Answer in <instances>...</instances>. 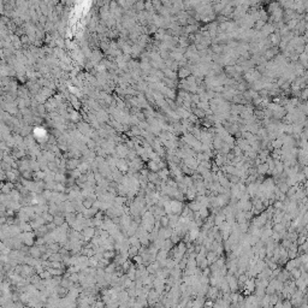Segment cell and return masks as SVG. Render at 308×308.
Returning a JSON list of instances; mask_svg holds the SVG:
<instances>
[{
	"mask_svg": "<svg viewBox=\"0 0 308 308\" xmlns=\"http://www.w3.org/2000/svg\"><path fill=\"white\" fill-rule=\"evenodd\" d=\"M228 284H229V288L231 289V291H232V293L236 291L237 288H238V283H237V281L235 279V277H229Z\"/></svg>",
	"mask_w": 308,
	"mask_h": 308,
	"instance_id": "1",
	"label": "cell"
},
{
	"mask_svg": "<svg viewBox=\"0 0 308 308\" xmlns=\"http://www.w3.org/2000/svg\"><path fill=\"white\" fill-rule=\"evenodd\" d=\"M207 296H208V297H210L211 300H216V297L218 296V289H217V288H210V289H208Z\"/></svg>",
	"mask_w": 308,
	"mask_h": 308,
	"instance_id": "2",
	"label": "cell"
},
{
	"mask_svg": "<svg viewBox=\"0 0 308 308\" xmlns=\"http://www.w3.org/2000/svg\"><path fill=\"white\" fill-rule=\"evenodd\" d=\"M303 172H305V177H307V178H308V166H306V167H305V171H303Z\"/></svg>",
	"mask_w": 308,
	"mask_h": 308,
	"instance_id": "3",
	"label": "cell"
}]
</instances>
